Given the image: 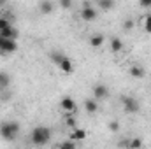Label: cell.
Listing matches in <instances>:
<instances>
[{
  "mask_svg": "<svg viewBox=\"0 0 151 149\" xmlns=\"http://www.w3.org/2000/svg\"><path fill=\"white\" fill-rule=\"evenodd\" d=\"M19 133V123L16 121H4L0 123V137L7 142H12Z\"/></svg>",
  "mask_w": 151,
  "mask_h": 149,
  "instance_id": "6da1fadb",
  "label": "cell"
},
{
  "mask_svg": "<svg viewBox=\"0 0 151 149\" xmlns=\"http://www.w3.org/2000/svg\"><path fill=\"white\" fill-rule=\"evenodd\" d=\"M134 25H135V23H134V19H132V18H128V19H125V23H123V30H125V32H130V30L134 28Z\"/></svg>",
  "mask_w": 151,
  "mask_h": 149,
  "instance_id": "e0dca14e",
  "label": "cell"
},
{
  "mask_svg": "<svg viewBox=\"0 0 151 149\" xmlns=\"http://www.w3.org/2000/svg\"><path fill=\"white\" fill-rule=\"evenodd\" d=\"M39 9H40L42 14H49V12L53 11V4H51V2H40V4H39Z\"/></svg>",
  "mask_w": 151,
  "mask_h": 149,
  "instance_id": "5bb4252c",
  "label": "cell"
},
{
  "mask_svg": "<svg viewBox=\"0 0 151 149\" xmlns=\"http://www.w3.org/2000/svg\"><path fill=\"white\" fill-rule=\"evenodd\" d=\"M127 146H128L130 149H141L142 148V140H141L139 137H135V139H130Z\"/></svg>",
  "mask_w": 151,
  "mask_h": 149,
  "instance_id": "9a60e30c",
  "label": "cell"
},
{
  "mask_svg": "<svg viewBox=\"0 0 151 149\" xmlns=\"http://www.w3.org/2000/svg\"><path fill=\"white\" fill-rule=\"evenodd\" d=\"M121 49H123V42H121V39L113 37L111 39V51H113V53H119Z\"/></svg>",
  "mask_w": 151,
  "mask_h": 149,
  "instance_id": "8fae6325",
  "label": "cell"
},
{
  "mask_svg": "<svg viewBox=\"0 0 151 149\" xmlns=\"http://www.w3.org/2000/svg\"><path fill=\"white\" fill-rule=\"evenodd\" d=\"M16 49H18L16 40H9V39L0 37V54H9V53H14Z\"/></svg>",
  "mask_w": 151,
  "mask_h": 149,
  "instance_id": "8992f818",
  "label": "cell"
},
{
  "mask_svg": "<svg viewBox=\"0 0 151 149\" xmlns=\"http://www.w3.org/2000/svg\"><path fill=\"white\" fill-rule=\"evenodd\" d=\"M9 84V75L4 74V72H0V88L2 86H7Z\"/></svg>",
  "mask_w": 151,
  "mask_h": 149,
  "instance_id": "ffe728a7",
  "label": "cell"
},
{
  "mask_svg": "<svg viewBox=\"0 0 151 149\" xmlns=\"http://www.w3.org/2000/svg\"><path fill=\"white\" fill-rule=\"evenodd\" d=\"M30 140L35 146H44L51 140V130L47 126H35L30 133Z\"/></svg>",
  "mask_w": 151,
  "mask_h": 149,
  "instance_id": "7a4b0ae2",
  "label": "cell"
},
{
  "mask_svg": "<svg viewBox=\"0 0 151 149\" xmlns=\"http://www.w3.org/2000/svg\"><path fill=\"white\" fill-rule=\"evenodd\" d=\"M60 105H62L63 111H67V112H74L76 111V102L70 98V97H63L62 102H60Z\"/></svg>",
  "mask_w": 151,
  "mask_h": 149,
  "instance_id": "ba28073f",
  "label": "cell"
},
{
  "mask_svg": "<svg viewBox=\"0 0 151 149\" xmlns=\"http://www.w3.org/2000/svg\"><path fill=\"white\" fill-rule=\"evenodd\" d=\"M151 5V0H144V2H141V7H150Z\"/></svg>",
  "mask_w": 151,
  "mask_h": 149,
  "instance_id": "cb8c5ba5",
  "label": "cell"
},
{
  "mask_svg": "<svg viewBox=\"0 0 151 149\" xmlns=\"http://www.w3.org/2000/svg\"><path fill=\"white\" fill-rule=\"evenodd\" d=\"M104 40H106V39H104L102 34H95V35H91V37H90L88 42H90V46H91V47H100V46L104 44Z\"/></svg>",
  "mask_w": 151,
  "mask_h": 149,
  "instance_id": "9c48e42d",
  "label": "cell"
},
{
  "mask_svg": "<svg viewBox=\"0 0 151 149\" xmlns=\"http://www.w3.org/2000/svg\"><path fill=\"white\" fill-rule=\"evenodd\" d=\"M86 139V132L81 130V128H74L72 135H70V140H84Z\"/></svg>",
  "mask_w": 151,
  "mask_h": 149,
  "instance_id": "4fadbf2b",
  "label": "cell"
},
{
  "mask_svg": "<svg viewBox=\"0 0 151 149\" xmlns=\"http://www.w3.org/2000/svg\"><path fill=\"white\" fill-rule=\"evenodd\" d=\"M109 130H111V132H118V130H119V123H118V121H111V123H109Z\"/></svg>",
  "mask_w": 151,
  "mask_h": 149,
  "instance_id": "7402d4cb",
  "label": "cell"
},
{
  "mask_svg": "<svg viewBox=\"0 0 151 149\" xmlns=\"http://www.w3.org/2000/svg\"><path fill=\"white\" fill-rule=\"evenodd\" d=\"M128 72H130V75H132V77H135V79L144 77V69H142V67H139V65H132Z\"/></svg>",
  "mask_w": 151,
  "mask_h": 149,
  "instance_id": "30bf717a",
  "label": "cell"
},
{
  "mask_svg": "<svg viewBox=\"0 0 151 149\" xmlns=\"http://www.w3.org/2000/svg\"><path fill=\"white\" fill-rule=\"evenodd\" d=\"M60 5H62V7H65V9H69V7L72 5V2H69V0H62V2H60Z\"/></svg>",
  "mask_w": 151,
  "mask_h": 149,
  "instance_id": "603a6c76",
  "label": "cell"
},
{
  "mask_svg": "<svg viewBox=\"0 0 151 149\" xmlns=\"http://www.w3.org/2000/svg\"><path fill=\"white\" fill-rule=\"evenodd\" d=\"M99 7L104 9V11H109V9L114 7V2H111V0H99Z\"/></svg>",
  "mask_w": 151,
  "mask_h": 149,
  "instance_id": "2e32d148",
  "label": "cell"
},
{
  "mask_svg": "<svg viewBox=\"0 0 151 149\" xmlns=\"http://www.w3.org/2000/svg\"><path fill=\"white\" fill-rule=\"evenodd\" d=\"M51 60L58 65V69H60L63 74H72V72H74V65H72V62H70L67 56H63V54H60V53H51Z\"/></svg>",
  "mask_w": 151,
  "mask_h": 149,
  "instance_id": "3957f363",
  "label": "cell"
},
{
  "mask_svg": "<svg viewBox=\"0 0 151 149\" xmlns=\"http://www.w3.org/2000/svg\"><path fill=\"white\" fill-rule=\"evenodd\" d=\"M84 109H86V112H90V114H95L97 109H99V105H97V102L93 98H90V100L84 102Z\"/></svg>",
  "mask_w": 151,
  "mask_h": 149,
  "instance_id": "7c38bea8",
  "label": "cell"
},
{
  "mask_svg": "<svg viewBox=\"0 0 151 149\" xmlns=\"http://www.w3.org/2000/svg\"><path fill=\"white\" fill-rule=\"evenodd\" d=\"M11 27H12V23H11L9 19L0 18V30H7V28H11Z\"/></svg>",
  "mask_w": 151,
  "mask_h": 149,
  "instance_id": "d6986e66",
  "label": "cell"
},
{
  "mask_svg": "<svg viewBox=\"0 0 151 149\" xmlns=\"http://www.w3.org/2000/svg\"><path fill=\"white\" fill-rule=\"evenodd\" d=\"M121 104H123V109H125V112H128V114H137V112H139V109H141V105H139L137 98L128 97V95H123V97H121Z\"/></svg>",
  "mask_w": 151,
  "mask_h": 149,
  "instance_id": "277c9868",
  "label": "cell"
},
{
  "mask_svg": "<svg viewBox=\"0 0 151 149\" xmlns=\"http://www.w3.org/2000/svg\"><path fill=\"white\" fill-rule=\"evenodd\" d=\"M144 30H146L148 34H151V14H148L146 19H144Z\"/></svg>",
  "mask_w": 151,
  "mask_h": 149,
  "instance_id": "44dd1931",
  "label": "cell"
},
{
  "mask_svg": "<svg viewBox=\"0 0 151 149\" xmlns=\"http://www.w3.org/2000/svg\"><path fill=\"white\" fill-rule=\"evenodd\" d=\"M81 18H83L84 21H93V19L97 18V9L91 5V2H84V4H83Z\"/></svg>",
  "mask_w": 151,
  "mask_h": 149,
  "instance_id": "5b68a950",
  "label": "cell"
},
{
  "mask_svg": "<svg viewBox=\"0 0 151 149\" xmlns=\"http://www.w3.org/2000/svg\"><path fill=\"white\" fill-rule=\"evenodd\" d=\"M58 149H76V144L74 140H65V142H62L58 146Z\"/></svg>",
  "mask_w": 151,
  "mask_h": 149,
  "instance_id": "ac0fdd59",
  "label": "cell"
},
{
  "mask_svg": "<svg viewBox=\"0 0 151 149\" xmlns=\"http://www.w3.org/2000/svg\"><path fill=\"white\" fill-rule=\"evenodd\" d=\"M93 97L99 98V100H106V98L109 97V88H107L106 84H102V82L95 84V86H93Z\"/></svg>",
  "mask_w": 151,
  "mask_h": 149,
  "instance_id": "52a82bcc",
  "label": "cell"
}]
</instances>
